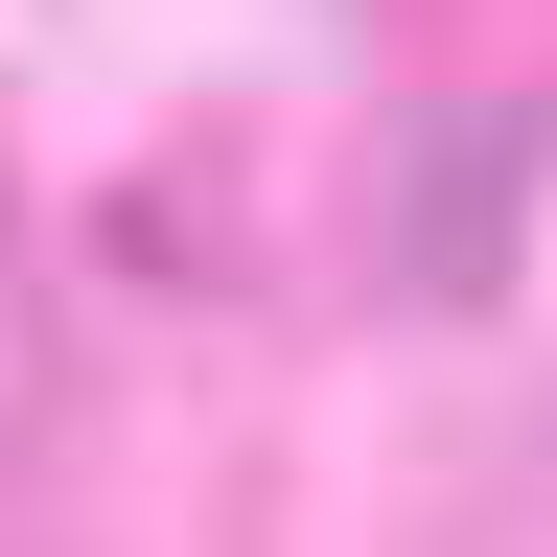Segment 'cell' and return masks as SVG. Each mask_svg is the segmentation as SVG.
<instances>
[{
	"label": "cell",
	"mask_w": 557,
	"mask_h": 557,
	"mask_svg": "<svg viewBox=\"0 0 557 557\" xmlns=\"http://www.w3.org/2000/svg\"><path fill=\"white\" fill-rule=\"evenodd\" d=\"M47 442V233H24V186H0V465Z\"/></svg>",
	"instance_id": "1"
}]
</instances>
